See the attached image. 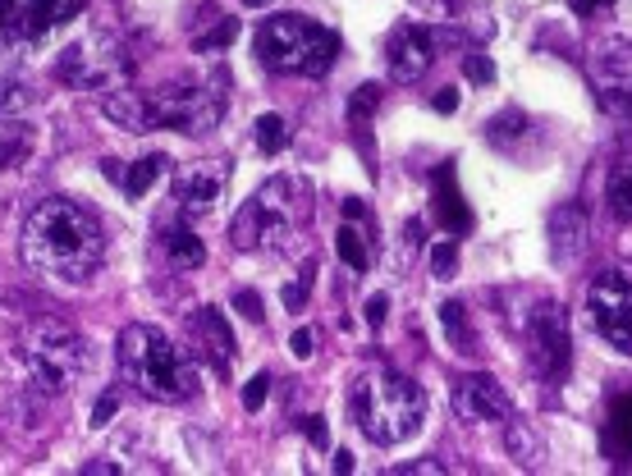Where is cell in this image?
Wrapping results in <instances>:
<instances>
[{
	"mask_svg": "<svg viewBox=\"0 0 632 476\" xmlns=\"http://www.w3.org/2000/svg\"><path fill=\"white\" fill-rule=\"evenodd\" d=\"M431 110H440V115H454V110H458V92H454V87H440L436 97H431Z\"/></svg>",
	"mask_w": 632,
	"mask_h": 476,
	"instance_id": "d590c367",
	"label": "cell"
},
{
	"mask_svg": "<svg viewBox=\"0 0 632 476\" xmlns=\"http://www.w3.org/2000/svg\"><path fill=\"white\" fill-rule=\"evenodd\" d=\"M307 435H312V444L316 449H326V417H307Z\"/></svg>",
	"mask_w": 632,
	"mask_h": 476,
	"instance_id": "f35d334b",
	"label": "cell"
},
{
	"mask_svg": "<svg viewBox=\"0 0 632 476\" xmlns=\"http://www.w3.org/2000/svg\"><path fill=\"white\" fill-rule=\"evenodd\" d=\"M605 5H614V0H568L573 14H596V10H605Z\"/></svg>",
	"mask_w": 632,
	"mask_h": 476,
	"instance_id": "ab89813d",
	"label": "cell"
},
{
	"mask_svg": "<svg viewBox=\"0 0 632 476\" xmlns=\"http://www.w3.org/2000/svg\"><path fill=\"white\" fill-rule=\"evenodd\" d=\"M234 312H243L252 325H262L266 321V307H262V293H252V289H239L234 293Z\"/></svg>",
	"mask_w": 632,
	"mask_h": 476,
	"instance_id": "4dcf8cb0",
	"label": "cell"
},
{
	"mask_svg": "<svg viewBox=\"0 0 632 476\" xmlns=\"http://www.w3.org/2000/svg\"><path fill=\"white\" fill-rule=\"evenodd\" d=\"M600 454L610 463H632V394L623 403H614L610 422L600 431Z\"/></svg>",
	"mask_w": 632,
	"mask_h": 476,
	"instance_id": "d6986e66",
	"label": "cell"
},
{
	"mask_svg": "<svg viewBox=\"0 0 632 476\" xmlns=\"http://www.w3.org/2000/svg\"><path fill=\"white\" fill-rule=\"evenodd\" d=\"M161 156H142V161H133L129 170H124V193L129 197H142L147 188L156 184V174H161Z\"/></svg>",
	"mask_w": 632,
	"mask_h": 476,
	"instance_id": "cb8c5ba5",
	"label": "cell"
},
{
	"mask_svg": "<svg viewBox=\"0 0 632 476\" xmlns=\"http://www.w3.org/2000/svg\"><path fill=\"white\" fill-rule=\"evenodd\" d=\"M266 394H271V376H252L248 385H243V408L257 412L266 403Z\"/></svg>",
	"mask_w": 632,
	"mask_h": 476,
	"instance_id": "1f68e13d",
	"label": "cell"
},
{
	"mask_svg": "<svg viewBox=\"0 0 632 476\" xmlns=\"http://www.w3.org/2000/svg\"><path fill=\"white\" fill-rule=\"evenodd\" d=\"M28 106H33V87L23 83V78H5L0 83V119L23 115Z\"/></svg>",
	"mask_w": 632,
	"mask_h": 476,
	"instance_id": "d4e9b609",
	"label": "cell"
},
{
	"mask_svg": "<svg viewBox=\"0 0 632 476\" xmlns=\"http://www.w3.org/2000/svg\"><path fill=\"white\" fill-rule=\"evenodd\" d=\"M312 344H316L312 330H294V335H289V353H294L298 362H307V357H312Z\"/></svg>",
	"mask_w": 632,
	"mask_h": 476,
	"instance_id": "e575fe53",
	"label": "cell"
},
{
	"mask_svg": "<svg viewBox=\"0 0 632 476\" xmlns=\"http://www.w3.org/2000/svg\"><path fill=\"white\" fill-rule=\"evenodd\" d=\"M19 257L28 271L46 275L60 284H83L106 257V229L88 206L69 197H46L23 220Z\"/></svg>",
	"mask_w": 632,
	"mask_h": 476,
	"instance_id": "6da1fadb",
	"label": "cell"
},
{
	"mask_svg": "<svg viewBox=\"0 0 632 476\" xmlns=\"http://www.w3.org/2000/svg\"><path fill=\"white\" fill-rule=\"evenodd\" d=\"M120 376L129 380L142 399L156 403H188L197 394V367L193 357L156 325H124L115 344Z\"/></svg>",
	"mask_w": 632,
	"mask_h": 476,
	"instance_id": "3957f363",
	"label": "cell"
},
{
	"mask_svg": "<svg viewBox=\"0 0 632 476\" xmlns=\"http://www.w3.org/2000/svg\"><path fill=\"white\" fill-rule=\"evenodd\" d=\"M19 152H23V142H0V170H5V165H10Z\"/></svg>",
	"mask_w": 632,
	"mask_h": 476,
	"instance_id": "60d3db41",
	"label": "cell"
},
{
	"mask_svg": "<svg viewBox=\"0 0 632 476\" xmlns=\"http://www.w3.org/2000/svg\"><path fill=\"white\" fill-rule=\"evenodd\" d=\"M440 325H445V339H449L454 353H463V357L477 353V339H472V330H468V312H463V303L440 307Z\"/></svg>",
	"mask_w": 632,
	"mask_h": 476,
	"instance_id": "44dd1931",
	"label": "cell"
},
{
	"mask_svg": "<svg viewBox=\"0 0 632 476\" xmlns=\"http://www.w3.org/2000/svg\"><path fill=\"white\" fill-rule=\"evenodd\" d=\"M436 60V37L422 23H394L385 37V65H390L394 83H417Z\"/></svg>",
	"mask_w": 632,
	"mask_h": 476,
	"instance_id": "5bb4252c",
	"label": "cell"
},
{
	"mask_svg": "<svg viewBox=\"0 0 632 476\" xmlns=\"http://www.w3.org/2000/svg\"><path fill=\"white\" fill-rule=\"evenodd\" d=\"M83 472H88V476H101V472H120V467H115V463H88Z\"/></svg>",
	"mask_w": 632,
	"mask_h": 476,
	"instance_id": "7bdbcfd3",
	"label": "cell"
},
{
	"mask_svg": "<svg viewBox=\"0 0 632 476\" xmlns=\"http://www.w3.org/2000/svg\"><path fill=\"white\" fill-rule=\"evenodd\" d=\"M376 106H381V87H376V83L353 87V97H349V119H353V124H362V119H367Z\"/></svg>",
	"mask_w": 632,
	"mask_h": 476,
	"instance_id": "f1b7e54d",
	"label": "cell"
},
{
	"mask_svg": "<svg viewBox=\"0 0 632 476\" xmlns=\"http://www.w3.org/2000/svg\"><path fill=\"white\" fill-rule=\"evenodd\" d=\"M229 184V170L220 161H193V165H179L175 174V206L184 216H211L216 202L225 197Z\"/></svg>",
	"mask_w": 632,
	"mask_h": 476,
	"instance_id": "9a60e30c",
	"label": "cell"
},
{
	"mask_svg": "<svg viewBox=\"0 0 632 476\" xmlns=\"http://www.w3.org/2000/svg\"><path fill=\"white\" fill-rule=\"evenodd\" d=\"M188 344H193L197 357H207L211 371H220V376L234 367V353H239L220 307H197V312L188 316Z\"/></svg>",
	"mask_w": 632,
	"mask_h": 476,
	"instance_id": "2e32d148",
	"label": "cell"
},
{
	"mask_svg": "<svg viewBox=\"0 0 632 476\" xmlns=\"http://www.w3.org/2000/svg\"><path fill=\"white\" fill-rule=\"evenodd\" d=\"M74 14H83V0H0V42H42Z\"/></svg>",
	"mask_w": 632,
	"mask_h": 476,
	"instance_id": "8fae6325",
	"label": "cell"
},
{
	"mask_svg": "<svg viewBox=\"0 0 632 476\" xmlns=\"http://www.w3.org/2000/svg\"><path fill=\"white\" fill-rule=\"evenodd\" d=\"M394 472H408V476H440V472H445V463H436V458H431V463H404V467H394Z\"/></svg>",
	"mask_w": 632,
	"mask_h": 476,
	"instance_id": "8d00e7d4",
	"label": "cell"
},
{
	"mask_svg": "<svg viewBox=\"0 0 632 476\" xmlns=\"http://www.w3.org/2000/svg\"><path fill=\"white\" fill-rule=\"evenodd\" d=\"M335 248H339V257H344L349 271H367V266H371V248H367V238L353 229V220H349V225H339Z\"/></svg>",
	"mask_w": 632,
	"mask_h": 476,
	"instance_id": "603a6c76",
	"label": "cell"
},
{
	"mask_svg": "<svg viewBox=\"0 0 632 476\" xmlns=\"http://www.w3.org/2000/svg\"><path fill=\"white\" fill-rule=\"evenodd\" d=\"M605 202H610V211L619 220H632V161L614 165L610 184H605Z\"/></svg>",
	"mask_w": 632,
	"mask_h": 476,
	"instance_id": "7402d4cb",
	"label": "cell"
},
{
	"mask_svg": "<svg viewBox=\"0 0 632 476\" xmlns=\"http://www.w3.org/2000/svg\"><path fill=\"white\" fill-rule=\"evenodd\" d=\"M591 78H596V97L614 119H632V42L610 37L591 55Z\"/></svg>",
	"mask_w": 632,
	"mask_h": 476,
	"instance_id": "7c38bea8",
	"label": "cell"
},
{
	"mask_svg": "<svg viewBox=\"0 0 632 476\" xmlns=\"http://www.w3.org/2000/svg\"><path fill=\"white\" fill-rule=\"evenodd\" d=\"M349 417L371 444H404L426 422V390L404 371H367L349 390Z\"/></svg>",
	"mask_w": 632,
	"mask_h": 476,
	"instance_id": "277c9868",
	"label": "cell"
},
{
	"mask_svg": "<svg viewBox=\"0 0 632 476\" xmlns=\"http://www.w3.org/2000/svg\"><path fill=\"white\" fill-rule=\"evenodd\" d=\"M147 106V129H179V133H211L225 119L229 101L216 78H175V83L147 87L142 92Z\"/></svg>",
	"mask_w": 632,
	"mask_h": 476,
	"instance_id": "52a82bcc",
	"label": "cell"
},
{
	"mask_svg": "<svg viewBox=\"0 0 632 476\" xmlns=\"http://www.w3.org/2000/svg\"><path fill=\"white\" fill-rule=\"evenodd\" d=\"M23 362L46 394H69L92 371V344L65 321H33L23 335Z\"/></svg>",
	"mask_w": 632,
	"mask_h": 476,
	"instance_id": "8992f818",
	"label": "cell"
},
{
	"mask_svg": "<svg viewBox=\"0 0 632 476\" xmlns=\"http://www.w3.org/2000/svg\"><path fill=\"white\" fill-rule=\"evenodd\" d=\"M312 284H316V261H303V271H298V280L284 289V307L289 312H303L307 298H312Z\"/></svg>",
	"mask_w": 632,
	"mask_h": 476,
	"instance_id": "83f0119b",
	"label": "cell"
},
{
	"mask_svg": "<svg viewBox=\"0 0 632 476\" xmlns=\"http://www.w3.org/2000/svg\"><path fill=\"white\" fill-rule=\"evenodd\" d=\"M431 271H436V280H454L458 275V248L449 243V238L431 248Z\"/></svg>",
	"mask_w": 632,
	"mask_h": 476,
	"instance_id": "f546056e",
	"label": "cell"
},
{
	"mask_svg": "<svg viewBox=\"0 0 632 476\" xmlns=\"http://www.w3.org/2000/svg\"><path fill=\"white\" fill-rule=\"evenodd\" d=\"M587 325L610 348L632 357V280L623 271H600L587 284Z\"/></svg>",
	"mask_w": 632,
	"mask_h": 476,
	"instance_id": "9c48e42d",
	"label": "cell"
},
{
	"mask_svg": "<svg viewBox=\"0 0 632 476\" xmlns=\"http://www.w3.org/2000/svg\"><path fill=\"white\" fill-rule=\"evenodd\" d=\"M257 60H262L271 74H303V78H321L330 74L339 51V37L330 28H321L316 19L303 14H271V19L257 28V42H252Z\"/></svg>",
	"mask_w": 632,
	"mask_h": 476,
	"instance_id": "5b68a950",
	"label": "cell"
},
{
	"mask_svg": "<svg viewBox=\"0 0 632 476\" xmlns=\"http://www.w3.org/2000/svg\"><path fill=\"white\" fill-rule=\"evenodd\" d=\"M335 472H353V454H349V449H339V454H335Z\"/></svg>",
	"mask_w": 632,
	"mask_h": 476,
	"instance_id": "b9f144b4",
	"label": "cell"
},
{
	"mask_svg": "<svg viewBox=\"0 0 632 476\" xmlns=\"http://www.w3.org/2000/svg\"><path fill=\"white\" fill-rule=\"evenodd\" d=\"M523 339H527V357H532V367L541 371L545 380H559L568 371V316L559 303H536V312L527 316L523 325Z\"/></svg>",
	"mask_w": 632,
	"mask_h": 476,
	"instance_id": "30bf717a",
	"label": "cell"
},
{
	"mask_svg": "<svg viewBox=\"0 0 632 476\" xmlns=\"http://www.w3.org/2000/svg\"><path fill=\"white\" fill-rule=\"evenodd\" d=\"M591 243V216L582 202H559L550 211V257L555 266H573Z\"/></svg>",
	"mask_w": 632,
	"mask_h": 476,
	"instance_id": "e0dca14e",
	"label": "cell"
},
{
	"mask_svg": "<svg viewBox=\"0 0 632 476\" xmlns=\"http://www.w3.org/2000/svg\"><path fill=\"white\" fill-rule=\"evenodd\" d=\"M234 37H239V19H225V14H220V19L211 23L207 33H197V37H193V51H197V55H207V51H216V46H229Z\"/></svg>",
	"mask_w": 632,
	"mask_h": 476,
	"instance_id": "4316f807",
	"label": "cell"
},
{
	"mask_svg": "<svg viewBox=\"0 0 632 476\" xmlns=\"http://www.w3.org/2000/svg\"><path fill=\"white\" fill-rule=\"evenodd\" d=\"M436 216L445 234H468L472 229V211L463 206V193H458V179H454V165H440L436 174Z\"/></svg>",
	"mask_w": 632,
	"mask_h": 476,
	"instance_id": "ac0fdd59",
	"label": "cell"
},
{
	"mask_svg": "<svg viewBox=\"0 0 632 476\" xmlns=\"http://www.w3.org/2000/svg\"><path fill=\"white\" fill-rule=\"evenodd\" d=\"M115 412H120V394H101L97 408H92V426H110Z\"/></svg>",
	"mask_w": 632,
	"mask_h": 476,
	"instance_id": "836d02e7",
	"label": "cell"
},
{
	"mask_svg": "<svg viewBox=\"0 0 632 476\" xmlns=\"http://www.w3.org/2000/svg\"><path fill=\"white\" fill-rule=\"evenodd\" d=\"M161 243H165V252H170V261H175L179 271H197V266L207 261L202 238H197L193 229H184V225H165L161 229Z\"/></svg>",
	"mask_w": 632,
	"mask_h": 476,
	"instance_id": "ffe728a7",
	"label": "cell"
},
{
	"mask_svg": "<svg viewBox=\"0 0 632 476\" xmlns=\"http://www.w3.org/2000/svg\"><path fill=\"white\" fill-rule=\"evenodd\" d=\"M60 78L88 92H115V87L133 83V55L120 46V37L88 33L60 55Z\"/></svg>",
	"mask_w": 632,
	"mask_h": 476,
	"instance_id": "ba28073f",
	"label": "cell"
},
{
	"mask_svg": "<svg viewBox=\"0 0 632 476\" xmlns=\"http://www.w3.org/2000/svg\"><path fill=\"white\" fill-rule=\"evenodd\" d=\"M454 412L468 426H491V422H509L513 399L491 371H477V376H463L454 385Z\"/></svg>",
	"mask_w": 632,
	"mask_h": 476,
	"instance_id": "4fadbf2b",
	"label": "cell"
},
{
	"mask_svg": "<svg viewBox=\"0 0 632 476\" xmlns=\"http://www.w3.org/2000/svg\"><path fill=\"white\" fill-rule=\"evenodd\" d=\"M385 312H390V298H385V293H376V298L367 303V325H381Z\"/></svg>",
	"mask_w": 632,
	"mask_h": 476,
	"instance_id": "74e56055",
	"label": "cell"
},
{
	"mask_svg": "<svg viewBox=\"0 0 632 476\" xmlns=\"http://www.w3.org/2000/svg\"><path fill=\"white\" fill-rule=\"evenodd\" d=\"M252 138H257V147H262L266 156H280L284 142H289V129H284L280 115H262L257 119V129H252Z\"/></svg>",
	"mask_w": 632,
	"mask_h": 476,
	"instance_id": "484cf974",
	"label": "cell"
},
{
	"mask_svg": "<svg viewBox=\"0 0 632 476\" xmlns=\"http://www.w3.org/2000/svg\"><path fill=\"white\" fill-rule=\"evenodd\" d=\"M463 69H468L472 83H491V78H495V65L486 60V55H477V51H472L468 60H463Z\"/></svg>",
	"mask_w": 632,
	"mask_h": 476,
	"instance_id": "d6a6232c",
	"label": "cell"
},
{
	"mask_svg": "<svg viewBox=\"0 0 632 476\" xmlns=\"http://www.w3.org/2000/svg\"><path fill=\"white\" fill-rule=\"evenodd\" d=\"M307 220H312V184L303 174H275L239 206V216L229 225V238H234L239 252L280 257V252H289L298 243Z\"/></svg>",
	"mask_w": 632,
	"mask_h": 476,
	"instance_id": "7a4b0ae2",
	"label": "cell"
}]
</instances>
